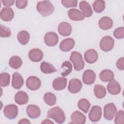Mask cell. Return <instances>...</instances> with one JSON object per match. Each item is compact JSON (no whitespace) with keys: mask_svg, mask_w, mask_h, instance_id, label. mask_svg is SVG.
<instances>
[{"mask_svg":"<svg viewBox=\"0 0 124 124\" xmlns=\"http://www.w3.org/2000/svg\"><path fill=\"white\" fill-rule=\"evenodd\" d=\"M36 9L43 16L46 17L53 13L54 7L49 0H43L37 2Z\"/></svg>","mask_w":124,"mask_h":124,"instance_id":"obj_1","label":"cell"},{"mask_svg":"<svg viewBox=\"0 0 124 124\" xmlns=\"http://www.w3.org/2000/svg\"><path fill=\"white\" fill-rule=\"evenodd\" d=\"M47 117L53 119L57 123L62 124L65 120L64 111L58 106L49 109L47 113Z\"/></svg>","mask_w":124,"mask_h":124,"instance_id":"obj_2","label":"cell"},{"mask_svg":"<svg viewBox=\"0 0 124 124\" xmlns=\"http://www.w3.org/2000/svg\"><path fill=\"white\" fill-rule=\"evenodd\" d=\"M70 60L72 62L75 70L79 71L83 69L84 62L82 55L78 52L73 51L71 52L70 57Z\"/></svg>","mask_w":124,"mask_h":124,"instance_id":"obj_3","label":"cell"},{"mask_svg":"<svg viewBox=\"0 0 124 124\" xmlns=\"http://www.w3.org/2000/svg\"><path fill=\"white\" fill-rule=\"evenodd\" d=\"M114 45V40L110 36H106L101 39L99 46L103 51L108 52L113 48Z\"/></svg>","mask_w":124,"mask_h":124,"instance_id":"obj_4","label":"cell"},{"mask_svg":"<svg viewBox=\"0 0 124 124\" xmlns=\"http://www.w3.org/2000/svg\"><path fill=\"white\" fill-rule=\"evenodd\" d=\"M117 112V108L113 103L106 104L104 108V117L107 120H112Z\"/></svg>","mask_w":124,"mask_h":124,"instance_id":"obj_5","label":"cell"},{"mask_svg":"<svg viewBox=\"0 0 124 124\" xmlns=\"http://www.w3.org/2000/svg\"><path fill=\"white\" fill-rule=\"evenodd\" d=\"M4 116L9 119H14L18 114V107L14 104L6 105L3 109Z\"/></svg>","mask_w":124,"mask_h":124,"instance_id":"obj_6","label":"cell"},{"mask_svg":"<svg viewBox=\"0 0 124 124\" xmlns=\"http://www.w3.org/2000/svg\"><path fill=\"white\" fill-rule=\"evenodd\" d=\"M27 87L30 90L35 91L40 88L41 85L40 79L35 76L29 77L26 81Z\"/></svg>","mask_w":124,"mask_h":124,"instance_id":"obj_7","label":"cell"},{"mask_svg":"<svg viewBox=\"0 0 124 124\" xmlns=\"http://www.w3.org/2000/svg\"><path fill=\"white\" fill-rule=\"evenodd\" d=\"M102 109L98 106H93L88 115L90 120L92 122H96L100 120L102 116Z\"/></svg>","mask_w":124,"mask_h":124,"instance_id":"obj_8","label":"cell"},{"mask_svg":"<svg viewBox=\"0 0 124 124\" xmlns=\"http://www.w3.org/2000/svg\"><path fill=\"white\" fill-rule=\"evenodd\" d=\"M59 41V37L57 34L54 32H48L44 36L45 44L49 46H53L56 45Z\"/></svg>","mask_w":124,"mask_h":124,"instance_id":"obj_9","label":"cell"},{"mask_svg":"<svg viewBox=\"0 0 124 124\" xmlns=\"http://www.w3.org/2000/svg\"><path fill=\"white\" fill-rule=\"evenodd\" d=\"M82 87V82L79 79L73 78L69 81L68 90L72 93H77L81 90Z\"/></svg>","mask_w":124,"mask_h":124,"instance_id":"obj_10","label":"cell"},{"mask_svg":"<svg viewBox=\"0 0 124 124\" xmlns=\"http://www.w3.org/2000/svg\"><path fill=\"white\" fill-rule=\"evenodd\" d=\"M95 73L92 70H86L83 74L82 80L85 84L91 85L93 84L95 80Z\"/></svg>","mask_w":124,"mask_h":124,"instance_id":"obj_11","label":"cell"},{"mask_svg":"<svg viewBox=\"0 0 124 124\" xmlns=\"http://www.w3.org/2000/svg\"><path fill=\"white\" fill-rule=\"evenodd\" d=\"M107 88L108 93L113 95L118 94L121 91V87L120 84L114 79L109 81Z\"/></svg>","mask_w":124,"mask_h":124,"instance_id":"obj_12","label":"cell"},{"mask_svg":"<svg viewBox=\"0 0 124 124\" xmlns=\"http://www.w3.org/2000/svg\"><path fill=\"white\" fill-rule=\"evenodd\" d=\"M75 44L74 40L72 38H67L63 40L60 44V49L63 52H68L74 47Z\"/></svg>","mask_w":124,"mask_h":124,"instance_id":"obj_13","label":"cell"},{"mask_svg":"<svg viewBox=\"0 0 124 124\" xmlns=\"http://www.w3.org/2000/svg\"><path fill=\"white\" fill-rule=\"evenodd\" d=\"M44 56L41 50L39 48H33L31 49L28 54L29 59L33 62H40Z\"/></svg>","mask_w":124,"mask_h":124,"instance_id":"obj_14","label":"cell"},{"mask_svg":"<svg viewBox=\"0 0 124 124\" xmlns=\"http://www.w3.org/2000/svg\"><path fill=\"white\" fill-rule=\"evenodd\" d=\"M72 30L71 25L68 22H62L60 23L58 27L59 33L63 36H69L71 34Z\"/></svg>","mask_w":124,"mask_h":124,"instance_id":"obj_15","label":"cell"},{"mask_svg":"<svg viewBox=\"0 0 124 124\" xmlns=\"http://www.w3.org/2000/svg\"><path fill=\"white\" fill-rule=\"evenodd\" d=\"M0 16L1 19L4 21H10L14 17V11L10 7H4L0 11Z\"/></svg>","mask_w":124,"mask_h":124,"instance_id":"obj_16","label":"cell"},{"mask_svg":"<svg viewBox=\"0 0 124 124\" xmlns=\"http://www.w3.org/2000/svg\"><path fill=\"white\" fill-rule=\"evenodd\" d=\"M26 112L27 115L31 119L38 118L41 114L40 108L34 105H29L27 107Z\"/></svg>","mask_w":124,"mask_h":124,"instance_id":"obj_17","label":"cell"},{"mask_svg":"<svg viewBox=\"0 0 124 124\" xmlns=\"http://www.w3.org/2000/svg\"><path fill=\"white\" fill-rule=\"evenodd\" d=\"M24 84V79L17 72L14 73L12 77V86L15 89H19Z\"/></svg>","mask_w":124,"mask_h":124,"instance_id":"obj_18","label":"cell"},{"mask_svg":"<svg viewBox=\"0 0 124 124\" xmlns=\"http://www.w3.org/2000/svg\"><path fill=\"white\" fill-rule=\"evenodd\" d=\"M14 100L15 102L18 105H25L28 102L29 96L26 92L22 91H19L15 94Z\"/></svg>","mask_w":124,"mask_h":124,"instance_id":"obj_19","label":"cell"},{"mask_svg":"<svg viewBox=\"0 0 124 124\" xmlns=\"http://www.w3.org/2000/svg\"><path fill=\"white\" fill-rule=\"evenodd\" d=\"M67 14L69 18L73 21H82L85 17L81 11L75 8H72L69 10Z\"/></svg>","mask_w":124,"mask_h":124,"instance_id":"obj_20","label":"cell"},{"mask_svg":"<svg viewBox=\"0 0 124 124\" xmlns=\"http://www.w3.org/2000/svg\"><path fill=\"white\" fill-rule=\"evenodd\" d=\"M67 78L63 77H58L54 79L52 82V87L56 91L63 90L67 85Z\"/></svg>","mask_w":124,"mask_h":124,"instance_id":"obj_21","label":"cell"},{"mask_svg":"<svg viewBox=\"0 0 124 124\" xmlns=\"http://www.w3.org/2000/svg\"><path fill=\"white\" fill-rule=\"evenodd\" d=\"M71 123L75 124H84L86 122V117L81 112L76 110L71 116Z\"/></svg>","mask_w":124,"mask_h":124,"instance_id":"obj_22","label":"cell"},{"mask_svg":"<svg viewBox=\"0 0 124 124\" xmlns=\"http://www.w3.org/2000/svg\"><path fill=\"white\" fill-rule=\"evenodd\" d=\"M84 59L89 63H93L98 59V54L94 49L87 50L84 53Z\"/></svg>","mask_w":124,"mask_h":124,"instance_id":"obj_23","label":"cell"},{"mask_svg":"<svg viewBox=\"0 0 124 124\" xmlns=\"http://www.w3.org/2000/svg\"><path fill=\"white\" fill-rule=\"evenodd\" d=\"M79 7L84 17H89L93 14V10L90 4L86 1H81L79 4Z\"/></svg>","mask_w":124,"mask_h":124,"instance_id":"obj_24","label":"cell"},{"mask_svg":"<svg viewBox=\"0 0 124 124\" xmlns=\"http://www.w3.org/2000/svg\"><path fill=\"white\" fill-rule=\"evenodd\" d=\"M112 19L108 16H104L100 19L98 22L99 27L103 30L110 29L113 26Z\"/></svg>","mask_w":124,"mask_h":124,"instance_id":"obj_25","label":"cell"},{"mask_svg":"<svg viewBox=\"0 0 124 124\" xmlns=\"http://www.w3.org/2000/svg\"><path fill=\"white\" fill-rule=\"evenodd\" d=\"M40 69L42 72L44 74H50L57 71L56 69L52 64L45 61H43L41 62Z\"/></svg>","mask_w":124,"mask_h":124,"instance_id":"obj_26","label":"cell"},{"mask_svg":"<svg viewBox=\"0 0 124 124\" xmlns=\"http://www.w3.org/2000/svg\"><path fill=\"white\" fill-rule=\"evenodd\" d=\"M113 72L109 69H105L102 71L99 74V78L103 82H108L114 78Z\"/></svg>","mask_w":124,"mask_h":124,"instance_id":"obj_27","label":"cell"},{"mask_svg":"<svg viewBox=\"0 0 124 124\" xmlns=\"http://www.w3.org/2000/svg\"><path fill=\"white\" fill-rule=\"evenodd\" d=\"M18 42L22 45H26L29 41L30 35L26 31H19L17 35Z\"/></svg>","mask_w":124,"mask_h":124,"instance_id":"obj_28","label":"cell"},{"mask_svg":"<svg viewBox=\"0 0 124 124\" xmlns=\"http://www.w3.org/2000/svg\"><path fill=\"white\" fill-rule=\"evenodd\" d=\"M9 64L11 68L17 69L22 65V61L19 56H13L10 58L9 61Z\"/></svg>","mask_w":124,"mask_h":124,"instance_id":"obj_29","label":"cell"},{"mask_svg":"<svg viewBox=\"0 0 124 124\" xmlns=\"http://www.w3.org/2000/svg\"><path fill=\"white\" fill-rule=\"evenodd\" d=\"M93 92L95 96L99 99L104 98L107 93L105 88L100 84H96L94 85Z\"/></svg>","mask_w":124,"mask_h":124,"instance_id":"obj_30","label":"cell"},{"mask_svg":"<svg viewBox=\"0 0 124 124\" xmlns=\"http://www.w3.org/2000/svg\"><path fill=\"white\" fill-rule=\"evenodd\" d=\"M78 106L79 109L82 110L85 113H87L91 107V104L87 99L82 98L78 101Z\"/></svg>","mask_w":124,"mask_h":124,"instance_id":"obj_31","label":"cell"},{"mask_svg":"<svg viewBox=\"0 0 124 124\" xmlns=\"http://www.w3.org/2000/svg\"><path fill=\"white\" fill-rule=\"evenodd\" d=\"M56 97L52 93H46L44 95V100L47 105L52 106L54 105L56 102Z\"/></svg>","mask_w":124,"mask_h":124,"instance_id":"obj_32","label":"cell"},{"mask_svg":"<svg viewBox=\"0 0 124 124\" xmlns=\"http://www.w3.org/2000/svg\"><path fill=\"white\" fill-rule=\"evenodd\" d=\"M93 7L96 13H101L105 8V1L102 0H95L93 4Z\"/></svg>","mask_w":124,"mask_h":124,"instance_id":"obj_33","label":"cell"},{"mask_svg":"<svg viewBox=\"0 0 124 124\" xmlns=\"http://www.w3.org/2000/svg\"><path fill=\"white\" fill-rule=\"evenodd\" d=\"M61 67L63 70V72L61 73V75L63 77L69 75L72 71V65L69 61H67L64 62L62 63Z\"/></svg>","mask_w":124,"mask_h":124,"instance_id":"obj_34","label":"cell"},{"mask_svg":"<svg viewBox=\"0 0 124 124\" xmlns=\"http://www.w3.org/2000/svg\"><path fill=\"white\" fill-rule=\"evenodd\" d=\"M10 76L6 72H3L0 75V85L1 87H6L10 83Z\"/></svg>","mask_w":124,"mask_h":124,"instance_id":"obj_35","label":"cell"},{"mask_svg":"<svg viewBox=\"0 0 124 124\" xmlns=\"http://www.w3.org/2000/svg\"><path fill=\"white\" fill-rule=\"evenodd\" d=\"M114 123L116 124H123L124 123V111L119 110L115 114Z\"/></svg>","mask_w":124,"mask_h":124,"instance_id":"obj_36","label":"cell"},{"mask_svg":"<svg viewBox=\"0 0 124 124\" xmlns=\"http://www.w3.org/2000/svg\"><path fill=\"white\" fill-rule=\"evenodd\" d=\"M11 34L10 29L2 25H0V36L1 37H9Z\"/></svg>","mask_w":124,"mask_h":124,"instance_id":"obj_37","label":"cell"},{"mask_svg":"<svg viewBox=\"0 0 124 124\" xmlns=\"http://www.w3.org/2000/svg\"><path fill=\"white\" fill-rule=\"evenodd\" d=\"M113 35L116 39H123L124 37V27H121L116 29L113 31Z\"/></svg>","mask_w":124,"mask_h":124,"instance_id":"obj_38","label":"cell"},{"mask_svg":"<svg viewBox=\"0 0 124 124\" xmlns=\"http://www.w3.org/2000/svg\"><path fill=\"white\" fill-rule=\"evenodd\" d=\"M61 2L66 8L76 7L78 4L77 0H62Z\"/></svg>","mask_w":124,"mask_h":124,"instance_id":"obj_39","label":"cell"},{"mask_svg":"<svg viewBox=\"0 0 124 124\" xmlns=\"http://www.w3.org/2000/svg\"><path fill=\"white\" fill-rule=\"evenodd\" d=\"M28 4L27 0H16V6L18 9L25 8Z\"/></svg>","mask_w":124,"mask_h":124,"instance_id":"obj_40","label":"cell"},{"mask_svg":"<svg viewBox=\"0 0 124 124\" xmlns=\"http://www.w3.org/2000/svg\"><path fill=\"white\" fill-rule=\"evenodd\" d=\"M116 67L120 70H124V57L119 58L116 63Z\"/></svg>","mask_w":124,"mask_h":124,"instance_id":"obj_41","label":"cell"},{"mask_svg":"<svg viewBox=\"0 0 124 124\" xmlns=\"http://www.w3.org/2000/svg\"><path fill=\"white\" fill-rule=\"evenodd\" d=\"M1 1L4 6H7L8 7L9 6H12L15 2L14 0H2Z\"/></svg>","mask_w":124,"mask_h":124,"instance_id":"obj_42","label":"cell"},{"mask_svg":"<svg viewBox=\"0 0 124 124\" xmlns=\"http://www.w3.org/2000/svg\"><path fill=\"white\" fill-rule=\"evenodd\" d=\"M18 124H31V122L29 121V120L27 119H21L18 123Z\"/></svg>","mask_w":124,"mask_h":124,"instance_id":"obj_43","label":"cell"},{"mask_svg":"<svg viewBox=\"0 0 124 124\" xmlns=\"http://www.w3.org/2000/svg\"><path fill=\"white\" fill-rule=\"evenodd\" d=\"M53 124V122L49 120V119H45L42 122V124Z\"/></svg>","mask_w":124,"mask_h":124,"instance_id":"obj_44","label":"cell"}]
</instances>
